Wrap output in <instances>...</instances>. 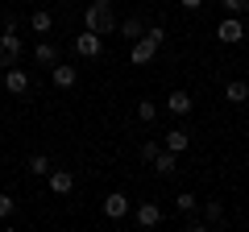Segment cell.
<instances>
[{"label":"cell","mask_w":249,"mask_h":232,"mask_svg":"<svg viewBox=\"0 0 249 232\" xmlns=\"http://www.w3.org/2000/svg\"><path fill=\"white\" fill-rule=\"evenodd\" d=\"M83 25L91 29V33H100V37H108L116 29V17H112V4H100V0H91L88 9H83Z\"/></svg>","instance_id":"1"},{"label":"cell","mask_w":249,"mask_h":232,"mask_svg":"<svg viewBox=\"0 0 249 232\" xmlns=\"http://www.w3.org/2000/svg\"><path fill=\"white\" fill-rule=\"evenodd\" d=\"M21 58V37H17V17L4 21V33H0V71H9V66H17Z\"/></svg>","instance_id":"2"},{"label":"cell","mask_w":249,"mask_h":232,"mask_svg":"<svg viewBox=\"0 0 249 232\" xmlns=\"http://www.w3.org/2000/svg\"><path fill=\"white\" fill-rule=\"evenodd\" d=\"M216 37H220L224 46H241L249 33H245V25H241V17H224L220 25H216Z\"/></svg>","instance_id":"3"},{"label":"cell","mask_w":249,"mask_h":232,"mask_svg":"<svg viewBox=\"0 0 249 232\" xmlns=\"http://www.w3.org/2000/svg\"><path fill=\"white\" fill-rule=\"evenodd\" d=\"M129 212H133V203H129L124 191H108V195H104V215H108V220H124Z\"/></svg>","instance_id":"4"},{"label":"cell","mask_w":249,"mask_h":232,"mask_svg":"<svg viewBox=\"0 0 249 232\" xmlns=\"http://www.w3.org/2000/svg\"><path fill=\"white\" fill-rule=\"evenodd\" d=\"M100 50H104V37L91 33V29H83V33L75 37V54H79V58H100Z\"/></svg>","instance_id":"5"},{"label":"cell","mask_w":249,"mask_h":232,"mask_svg":"<svg viewBox=\"0 0 249 232\" xmlns=\"http://www.w3.org/2000/svg\"><path fill=\"white\" fill-rule=\"evenodd\" d=\"M154 54H158V46H154L150 42V37H137V42H133V50H129V58H133V66H150L154 63Z\"/></svg>","instance_id":"6"},{"label":"cell","mask_w":249,"mask_h":232,"mask_svg":"<svg viewBox=\"0 0 249 232\" xmlns=\"http://www.w3.org/2000/svg\"><path fill=\"white\" fill-rule=\"evenodd\" d=\"M133 220H137V228H158V224H162V207L158 203H137L133 207Z\"/></svg>","instance_id":"7"},{"label":"cell","mask_w":249,"mask_h":232,"mask_svg":"<svg viewBox=\"0 0 249 232\" xmlns=\"http://www.w3.org/2000/svg\"><path fill=\"white\" fill-rule=\"evenodd\" d=\"M4 91H9V96H25L29 91V75L21 71V66H9V71H4Z\"/></svg>","instance_id":"8"},{"label":"cell","mask_w":249,"mask_h":232,"mask_svg":"<svg viewBox=\"0 0 249 232\" xmlns=\"http://www.w3.org/2000/svg\"><path fill=\"white\" fill-rule=\"evenodd\" d=\"M150 166H154V174H158V179H170V174L178 170V166H175V153H170L166 145H162V149L154 153V162H150Z\"/></svg>","instance_id":"9"},{"label":"cell","mask_w":249,"mask_h":232,"mask_svg":"<svg viewBox=\"0 0 249 232\" xmlns=\"http://www.w3.org/2000/svg\"><path fill=\"white\" fill-rule=\"evenodd\" d=\"M50 79H54V87H75L79 71H75L71 63H54V66H50Z\"/></svg>","instance_id":"10"},{"label":"cell","mask_w":249,"mask_h":232,"mask_svg":"<svg viewBox=\"0 0 249 232\" xmlns=\"http://www.w3.org/2000/svg\"><path fill=\"white\" fill-rule=\"evenodd\" d=\"M50 191L54 195H71L75 191V174L71 170H50Z\"/></svg>","instance_id":"11"},{"label":"cell","mask_w":249,"mask_h":232,"mask_svg":"<svg viewBox=\"0 0 249 232\" xmlns=\"http://www.w3.org/2000/svg\"><path fill=\"white\" fill-rule=\"evenodd\" d=\"M191 108H196V104H191L187 91H170V96H166V112H170V116H187Z\"/></svg>","instance_id":"12"},{"label":"cell","mask_w":249,"mask_h":232,"mask_svg":"<svg viewBox=\"0 0 249 232\" xmlns=\"http://www.w3.org/2000/svg\"><path fill=\"white\" fill-rule=\"evenodd\" d=\"M162 145H166L170 153H183L187 145H191V133H187V129H170V133L162 137Z\"/></svg>","instance_id":"13"},{"label":"cell","mask_w":249,"mask_h":232,"mask_svg":"<svg viewBox=\"0 0 249 232\" xmlns=\"http://www.w3.org/2000/svg\"><path fill=\"white\" fill-rule=\"evenodd\" d=\"M29 25H34V33L37 37H46L54 29V13L50 9H37V13H29Z\"/></svg>","instance_id":"14"},{"label":"cell","mask_w":249,"mask_h":232,"mask_svg":"<svg viewBox=\"0 0 249 232\" xmlns=\"http://www.w3.org/2000/svg\"><path fill=\"white\" fill-rule=\"evenodd\" d=\"M34 58H37V66H54V63H58V46H54V42H37L34 46Z\"/></svg>","instance_id":"15"},{"label":"cell","mask_w":249,"mask_h":232,"mask_svg":"<svg viewBox=\"0 0 249 232\" xmlns=\"http://www.w3.org/2000/svg\"><path fill=\"white\" fill-rule=\"evenodd\" d=\"M224 99H229V104H245V99H249V83L245 79H232L229 87H224Z\"/></svg>","instance_id":"16"},{"label":"cell","mask_w":249,"mask_h":232,"mask_svg":"<svg viewBox=\"0 0 249 232\" xmlns=\"http://www.w3.org/2000/svg\"><path fill=\"white\" fill-rule=\"evenodd\" d=\"M116 29H121V33L129 37V42H137V37L145 33V29H142V17H124V21H121V25H116Z\"/></svg>","instance_id":"17"},{"label":"cell","mask_w":249,"mask_h":232,"mask_svg":"<svg viewBox=\"0 0 249 232\" xmlns=\"http://www.w3.org/2000/svg\"><path fill=\"white\" fill-rule=\"evenodd\" d=\"M175 207H178V212H183V215H191V212H196V207H199V199L191 195V191H178V195H175Z\"/></svg>","instance_id":"18"},{"label":"cell","mask_w":249,"mask_h":232,"mask_svg":"<svg viewBox=\"0 0 249 232\" xmlns=\"http://www.w3.org/2000/svg\"><path fill=\"white\" fill-rule=\"evenodd\" d=\"M154 116H158V104H154V99H142V104H137V120H142V125H154Z\"/></svg>","instance_id":"19"},{"label":"cell","mask_w":249,"mask_h":232,"mask_svg":"<svg viewBox=\"0 0 249 232\" xmlns=\"http://www.w3.org/2000/svg\"><path fill=\"white\" fill-rule=\"evenodd\" d=\"M220 220H224V207L216 203V199H212V203H204V224H220Z\"/></svg>","instance_id":"20"},{"label":"cell","mask_w":249,"mask_h":232,"mask_svg":"<svg viewBox=\"0 0 249 232\" xmlns=\"http://www.w3.org/2000/svg\"><path fill=\"white\" fill-rule=\"evenodd\" d=\"M220 9L229 17H241V13H249V0H220Z\"/></svg>","instance_id":"21"},{"label":"cell","mask_w":249,"mask_h":232,"mask_svg":"<svg viewBox=\"0 0 249 232\" xmlns=\"http://www.w3.org/2000/svg\"><path fill=\"white\" fill-rule=\"evenodd\" d=\"M29 174H50V158L46 153H34L29 158Z\"/></svg>","instance_id":"22"},{"label":"cell","mask_w":249,"mask_h":232,"mask_svg":"<svg viewBox=\"0 0 249 232\" xmlns=\"http://www.w3.org/2000/svg\"><path fill=\"white\" fill-rule=\"evenodd\" d=\"M13 207H17V203H13V195H4V191H0V220H9Z\"/></svg>","instance_id":"23"},{"label":"cell","mask_w":249,"mask_h":232,"mask_svg":"<svg viewBox=\"0 0 249 232\" xmlns=\"http://www.w3.org/2000/svg\"><path fill=\"white\" fill-rule=\"evenodd\" d=\"M145 37H150L154 46H162V42H166V29H162V25H150V29H145Z\"/></svg>","instance_id":"24"},{"label":"cell","mask_w":249,"mask_h":232,"mask_svg":"<svg viewBox=\"0 0 249 232\" xmlns=\"http://www.w3.org/2000/svg\"><path fill=\"white\" fill-rule=\"evenodd\" d=\"M158 149H162L158 141H145V145H142V162H154V153H158Z\"/></svg>","instance_id":"25"},{"label":"cell","mask_w":249,"mask_h":232,"mask_svg":"<svg viewBox=\"0 0 249 232\" xmlns=\"http://www.w3.org/2000/svg\"><path fill=\"white\" fill-rule=\"evenodd\" d=\"M178 9H187V13H196V9H204V0H178Z\"/></svg>","instance_id":"26"},{"label":"cell","mask_w":249,"mask_h":232,"mask_svg":"<svg viewBox=\"0 0 249 232\" xmlns=\"http://www.w3.org/2000/svg\"><path fill=\"white\" fill-rule=\"evenodd\" d=\"M100 4H112V0H100Z\"/></svg>","instance_id":"27"},{"label":"cell","mask_w":249,"mask_h":232,"mask_svg":"<svg viewBox=\"0 0 249 232\" xmlns=\"http://www.w3.org/2000/svg\"><path fill=\"white\" fill-rule=\"evenodd\" d=\"M0 174H4V166H0Z\"/></svg>","instance_id":"28"}]
</instances>
